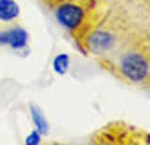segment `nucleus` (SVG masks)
I'll return each instance as SVG.
<instances>
[{"label": "nucleus", "mask_w": 150, "mask_h": 145, "mask_svg": "<svg viewBox=\"0 0 150 145\" xmlns=\"http://www.w3.org/2000/svg\"><path fill=\"white\" fill-rule=\"evenodd\" d=\"M55 7V19L62 28H66L68 31H77V29L84 24L86 20V11L84 7L70 2V0H62L53 6Z\"/></svg>", "instance_id": "obj_1"}, {"label": "nucleus", "mask_w": 150, "mask_h": 145, "mask_svg": "<svg viewBox=\"0 0 150 145\" xmlns=\"http://www.w3.org/2000/svg\"><path fill=\"white\" fill-rule=\"evenodd\" d=\"M119 68H121V72L125 74V77L134 81V83L143 81L148 74L146 59L137 51H130V53H126V55H123L121 63H119Z\"/></svg>", "instance_id": "obj_2"}, {"label": "nucleus", "mask_w": 150, "mask_h": 145, "mask_svg": "<svg viewBox=\"0 0 150 145\" xmlns=\"http://www.w3.org/2000/svg\"><path fill=\"white\" fill-rule=\"evenodd\" d=\"M86 48L93 53H104L112 50L114 46V35L104 31V29H93L92 33L86 35Z\"/></svg>", "instance_id": "obj_3"}, {"label": "nucleus", "mask_w": 150, "mask_h": 145, "mask_svg": "<svg viewBox=\"0 0 150 145\" xmlns=\"http://www.w3.org/2000/svg\"><path fill=\"white\" fill-rule=\"evenodd\" d=\"M0 44L11 46L13 50H22L28 44V31L24 28H11L7 31L0 33Z\"/></svg>", "instance_id": "obj_4"}, {"label": "nucleus", "mask_w": 150, "mask_h": 145, "mask_svg": "<svg viewBox=\"0 0 150 145\" xmlns=\"http://www.w3.org/2000/svg\"><path fill=\"white\" fill-rule=\"evenodd\" d=\"M18 13H20V9L15 0H0V20L9 22L13 19H17Z\"/></svg>", "instance_id": "obj_5"}, {"label": "nucleus", "mask_w": 150, "mask_h": 145, "mask_svg": "<svg viewBox=\"0 0 150 145\" xmlns=\"http://www.w3.org/2000/svg\"><path fill=\"white\" fill-rule=\"evenodd\" d=\"M31 118H33V123L37 127V131H39L40 134H48V131H50L48 121L42 116V110L39 109V106H35V105H31Z\"/></svg>", "instance_id": "obj_6"}, {"label": "nucleus", "mask_w": 150, "mask_h": 145, "mask_svg": "<svg viewBox=\"0 0 150 145\" xmlns=\"http://www.w3.org/2000/svg\"><path fill=\"white\" fill-rule=\"evenodd\" d=\"M68 66H70V57L66 55V53H59V55L53 59V70L59 75H62V74L68 72Z\"/></svg>", "instance_id": "obj_7"}, {"label": "nucleus", "mask_w": 150, "mask_h": 145, "mask_svg": "<svg viewBox=\"0 0 150 145\" xmlns=\"http://www.w3.org/2000/svg\"><path fill=\"white\" fill-rule=\"evenodd\" d=\"M37 143H40V132L39 131H35L28 136V140H26V145H37Z\"/></svg>", "instance_id": "obj_8"}]
</instances>
